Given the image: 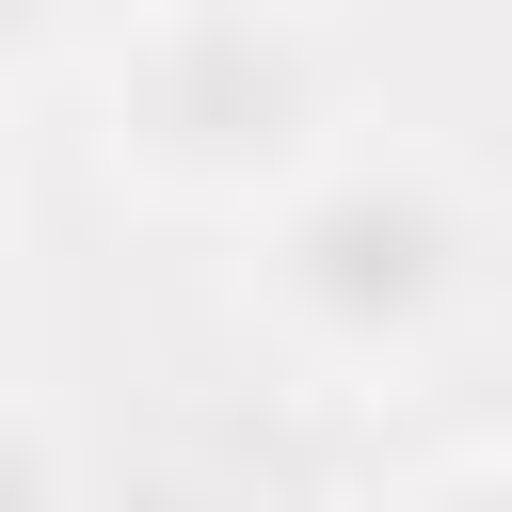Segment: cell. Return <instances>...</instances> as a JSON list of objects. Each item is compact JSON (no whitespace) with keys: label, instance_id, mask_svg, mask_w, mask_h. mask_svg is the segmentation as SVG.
<instances>
[{"label":"cell","instance_id":"6da1fadb","mask_svg":"<svg viewBox=\"0 0 512 512\" xmlns=\"http://www.w3.org/2000/svg\"><path fill=\"white\" fill-rule=\"evenodd\" d=\"M80 144L144 208L256 224L288 176L336 160V48L288 0H144L80 64Z\"/></svg>","mask_w":512,"mask_h":512},{"label":"cell","instance_id":"7a4b0ae2","mask_svg":"<svg viewBox=\"0 0 512 512\" xmlns=\"http://www.w3.org/2000/svg\"><path fill=\"white\" fill-rule=\"evenodd\" d=\"M480 256H496V240H480V208H464L432 160L336 144L320 176H288V192L240 224V304H256L304 368L384 384V368H432V352L464 336Z\"/></svg>","mask_w":512,"mask_h":512},{"label":"cell","instance_id":"3957f363","mask_svg":"<svg viewBox=\"0 0 512 512\" xmlns=\"http://www.w3.org/2000/svg\"><path fill=\"white\" fill-rule=\"evenodd\" d=\"M0 512H80V480H64V416H48V400H16V480H0Z\"/></svg>","mask_w":512,"mask_h":512},{"label":"cell","instance_id":"277c9868","mask_svg":"<svg viewBox=\"0 0 512 512\" xmlns=\"http://www.w3.org/2000/svg\"><path fill=\"white\" fill-rule=\"evenodd\" d=\"M400 512H512V448H480V464H432Z\"/></svg>","mask_w":512,"mask_h":512}]
</instances>
